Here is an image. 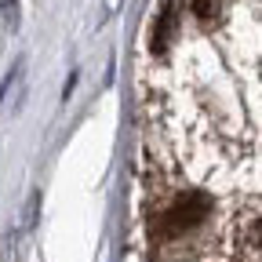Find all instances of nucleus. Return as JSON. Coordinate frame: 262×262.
Here are the masks:
<instances>
[{
    "instance_id": "f03ea898",
    "label": "nucleus",
    "mask_w": 262,
    "mask_h": 262,
    "mask_svg": "<svg viewBox=\"0 0 262 262\" xmlns=\"http://www.w3.org/2000/svg\"><path fill=\"white\" fill-rule=\"evenodd\" d=\"M189 11L201 18V22H211L215 11H219V0H189Z\"/></svg>"
},
{
    "instance_id": "f257e3e1",
    "label": "nucleus",
    "mask_w": 262,
    "mask_h": 262,
    "mask_svg": "<svg viewBox=\"0 0 262 262\" xmlns=\"http://www.w3.org/2000/svg\"><path fill=\"white\" fill-rule=\"evenodd\" d=\"M226 248L233 262H258V204L248 201V208H237L226 233Z\"/></svg>"
}]
</instances>
